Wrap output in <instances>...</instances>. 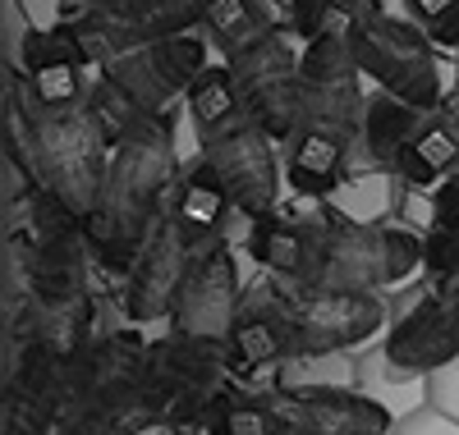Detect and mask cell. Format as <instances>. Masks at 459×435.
<instances>
[{"instance_id":"cell-33","label":"cell","mask_w":459,"mask_h":435,"mask_svg":"<svg viewBox=\"0 0 459 435\" xmlns=\"http://www.w3.org/2000/svg\"><path fill=\"white\" fill-rule=\"evenodd\" d=\"M404 5H409V14H413L418 23H432L437 14H446V10L455 5V0H404Z\"/></svg>"},{"instance_id":"cell-9","label":"cell","mask_w":459,"mask_h":435,"mask_svg":"<svg viewBox=\"0 0 459 435\" xmlns=\"http://www.w3.org/2000/svg\"><path fill=\"white\" fill-rule=\"evenodd\" d=\"M207 69V42L194 32H179V37H166V42H152V47H138L120 60H110L101 73H110L143 110L152 115H166L175 97H188L194 78Z\"/></svg>"},{"instance_id":"cell-29","label":"cell","mask_w":459,"mask_h":435,"mask_svg":"<svg viewBox=\"0 0 459 435\" xmlns=\"http://www.w3.org/2000/svg\"><path fill=\"white\" fill-rule=\"evenodd\" d=\"M335 10V0H290V32L299 42H313L326 32V19Z\"/></svg>"},{"instance_id":"cell-12","label":"cell","mask_w":459,"mask_h":435,"mask_svg":"<svg viewBox=\"0 0 459 435\" xmlns=\"http://www.w3.org/2000/svg\"><path fill=\"white\" fill-rule=\"evenodd\" d=\"M272 404L290 422V435H391L395 431L391 408L335 385H285L272 389Z\"/></svg>"},{"instance_id":"cell-21","label":"cell","mask_w":459,"mask_h":435,"mask_svg":"<svg viewBox=\"0 0 459 435\" xmlns=\"http://www.w3.org/2000/svg\"><path fill=\"white\" fill-rule=\"evenodd\" d=\"M395 170L413 188H432L437 179H446V175L459 170V133L450 129L446 115H441V120H432V124H423L400 147Z\"/></svg>"},{"instance_id":"cell-19","label":"cell","mask_w":459,"mask_h":435,"mask_svg":"<svg viewBox=\"0 0 459 435\" xmlns=\"http://www.w3.org/2000/svg\"><path fill=\"white\" fill-rule=\"evenodd\" d=\"M363 78H344V83H303L299 97V120L303 129H331L340 138H359L363 133Z\"/></svg>"},{"instance_id":"cell-4","label":"cell","mask_w":459,"mask_h":435,"mask_svg":"<svg viewBox=\"0 0 459 435\" xmlns=\"http://www.w3.org/2000/svg\"><path fill=\"white\" fill-rule=\"evenodd\" d=\"M354 55L363 78H372L377 88H386L418 110H437L446 106V83H441V64H437V42L428 37L423 23L391 19L381 10H363L354 32Z\"/></svg>"},{"instance_id":"cell-15","label":"cell","mask_w":459,"mask_h":435,"mask_svg":"<svg viewBox=\"0 0 459 435\" xmlns=\"http://www.w3.org/2000/svg\"><path fill=\"white\" fill-rule=\"evenodd\" d=\"M170 211H175V220L184 229V239L194 248H207V243H216V234H221L225 216L235 211V202H230V188L216 175V166L198 156V161L179 175Z\"/></svg>"},{"instance_id":"cell-24","label":"cell","mask_w":459,"mask_h":435,"mask_svg":"<svg viewBox=\"0 0 459 435\" xmlns=\"http://www.w3.org/2000/svg\"><path fill=\"white\" fill-rule=\"evenodd\" d=\"M97 78H101V69H92V64H42V69H23L28 97L37 106H51V110L83 106Z\"/></svg>"},{"instance_id":"cell-26","label":"cell","mask_w":459,"mask_h":435,"mask_svg":"<svg viewBox=\"0 0 459 435\" xmlns=\"http://www.w3.org/2000/svg\"><path fill=\"white\" fill-rule=\"evenodd\" d=\"M299 73H303V83H344V78H363L354 42L350 37H335V32H322V37H313V42H303Z\"/></svg>"},{"instance_id":"cell-1","label":"cell","mask_w":459,"mask_h":435,"mask_svg":"<svg viewBox=\"0 0 459 435\" xmlns=\"http://www.w3.org/2000/svg\"><path fill=\"white\" fill-rule=\"evenodd\" d=\"M175 188H179V161H175L170 115H152L143 129H134L110 151L106 192L97 211L83 216L92 261L110 275H129L147 234L170 211Z\"/></svg>"},{"instance_id":"cell-22","label":"cell","mask_w":459,"mask_h":435,"mask_svg":"<svg viewBox=\"0 0 459 435\" xmlns=\"http://www.w3.org/2000/svg\"><path fill=\"white\" fill-rule=\"evenodd\" d=\"M203 431L207 435H290V422L272 404V394H235L221 385Z\"/></svg>"},{"instance_id":"cell-17","label":"cell","mask_w":459,"mask_h":435,"mask_svg":"<svg viewBox=\"0 0 459 435\" xmlns=\"http://www.w3.org/2000/svg\"><path fill=\"white\" fill-rule=\"evenodd\" d=\"M248 252L262 270H272V275H285V280H299L303 285V275H308L313 266V252H317V239L303 225L285 220V216H257L253 220V234H248Z\"/></svg>"},{"instance_id":"cell-28","label":"cell","mask_w":459,"mask_h":435,"mask_svg":"<svg viewBox=\"0 0 459 435\" xmlns=\"http://www.w3.org/2000/svg\"><path fill=\"white\" fill-rule=\"evenodd\" d=\"M423 266L432 270L437 294L459 298V234H455V229L432 225V234L423 239Z\"/></svg>"},{"instance_id":"cell-7","label":"cell","mask_w":459,"mask_h":435,"mask_svg":"<svg viewBox=\"0 0 459 435\" xmlns=\"http://www.w3.org/2000/svg\"><path fill=\"white\" fill-rule=\"evenodd\" d=\"M386 326L377 294L350 289H303L294 298V358H331L368 344Z\"/></svg>"},{"instance_id":"cell-36","label":"cell","mask_w":459,"mask_h":435,"mask_svg":"<svg viewBox=\"0 0 459 435\" xmlns=\"http://www.w3.org/2000/svg\"><path fill=\"white\" fill-rule=\"evenodd\" d=\"M161 435H194V431H175V426H166V431H161Z\"/></svg>"},{"instance_id":"cell-30","label":"cell","mask_w":459,"mask_h":435,"mask_svg":"<svg viewBox=\"0 0 459 435\" xmlns=\"http://www.w3.org/2000/svg\"><path fill=\"white\" fill-rule=\"evenodd\" d=\"M391 435H459V426H455L450 413H441V408H423V413L404 417Z\"/></svg>"},{"instance_id":"cell-6","label":"cell","mask_w":459,"mask_h":435,"mask_svg":"<svg viewBox=\"0 0 459 435\" xmlns=\"http://www.w3.org/2000/svg\"><path fill=\"white\" fill-rule=\"evenodd\" d=\"M198 23H203V0H92L74 19L79 42L97 69H106L110 60H120L138 47L194 32Z\"/></svg>"},{"instance_id":"cell-16","label":"cell","mask_w":459,"mask_h":435,"mask_svg":"<svg viewBox=\"0 0 459 435\" xmlns=\"http://www.w3.org/2000/svg\"><path fill=\"white\" fill-rule=\"evenodd\" d=\"M344 151L350 138L331 129H299L285 142V183L299 197H331L344 179Z\"/></svg>"},{"instance_id":"cell-23","label":"cell","mask_w":459,"mask_h":435,"mask_svg":"<svg viewBox=\"0 0 459 435\" xmlns=\"http://www.w3.org/2000/svg\"><path fill=\"white\" fill-rule=\"evenodd\" d=\"M83 110L92 115V124L101 129V138L110 142V151L120 147L134 129H143L147 120H152V110H143L120 83H115L110 73H101L97 83H92V92H88V101H83Z\"/></svg>"},{"instance_id":"cell-18","label":"cell","mask_w":459,"mask_h":435,"mask_svg":"<svg viewBox=\"0 0 459 435\" xmlns=\"http://www.w3.org/2000/svg\"><path fill=\"white\" fill-rule=\"evenodd\" d=\"M418 129H423V110H418L413 101H404V97H395V92H386V88H377L368 97V110H363L359 142H363V151L372 156L377 166H395L400 147Z\"/></svg>"},{"instance_id":"cell-20","label":"cell","mask_w":459,"mask_h":435,"mask_svg":"<svg viewBox=\"0 0 459 435\" xmlns=\"http://www.w3.org/2000/svg\"><path fill=\"white\" fill-rule=\"evenodd\" d=\"M188 120H194L198 142H207L244 120V97H239V83H235V69L230 64H207L194 78V88H188Z\"/></svg>"},{"instance_id":"cell-8","label":"cell","mask_w":459,"mask_h":435,"mask_svg":"<svg viewBox=\"0 0 459 435\" xmlns=\"http://www.w3.org/2000/svg\"><path fill=\"white\" fill-rule=\"evenodd\" d=\"M203 161H212L216 175L225 179L235 211H244L248 220L276 211V197H281L276 138L266 133L262 124H253L248 115L239 124H230L225 133L203 142Z\"/></svg>"},{"instance_id":"cell-27","label":"cell","mask_w":459,"mask_h":435,"mask_svg":"<svg viewBox=\"0 0 459 435\" xmlns=\"http://www.w3.org/2000/svg\"><path fill=\"white\" fill-rule=\"evenodd\" d=\"M19 64L42 69V64H92V60L79 42V28L69 19V23H51V28H28L23 42H19Z\"/></svg>"},{"instance_id":"cell-13","label":"cell","mask_w":459,"mask_h":435,"mask_svg":"<svg viewBox=\"0 0 459 435\" xmlns=\"http://www.w3.org/2000/svg\"><path fill=\"white\" fill-rule=\"evenodd\" d=\"M386 362L404 376L446 371L459 362V298L418 294L386 335Z\"/></svg>"},{"instance_id":"cell-11","label":"cell","mask_w":459,"mask_h":435,"mask_svg":"<svg viewBox=\"0 0 459 435\" xmlns=\"http://www.w3.org/2000/svg\"><path fill=\"white\" fill-rule=\"evenodd\" d=\"M194 243L184 239V229L175 220V211H166L157 220V229L147 234V243L129 270V289H125V316L134 326L161 321L175 311V298L184 289V275L194 266Z\"/></svg>"},{"instance_id":"cell-10","label":"cell","mask_w":459,"mask_h":435,"mask_svg":"<svg viewBox=\"0 0 459 435\" xmlns=\"http://www.w3.org/2000/svg\"><path fill=\"white\" fill-rule=\"evenodd\" d=\"M239 270L225 243H207L194 252V266L184 275V289L170 311V335L188 339H230L239 321Z\"/></svg>"},{"instance_id":"cell-25","label":"cell","mask_w":459,"mask_h":435,"mask_svg":"<svg viewBox=\"0 0 459 435\" xmlns=\"http://www.w3.org/2000/svg\"><path fill=\"white\" fill-rule=\"evenodd\" d=\"M203 23L225 47V55L257 42V37L272 28V19L257 10V0H203Z\"/></svg>"},{"instance_id":"cell-35","label":"cell","mask_w":459,"mask_h":435,"mask_svg":"<svg viewBox=\"0 0 459 435\" xmlns=\"http://www.w3.org/2000/svg\"><path fill=\"white\" fill-rule=\"evenodd\" d=\"M60 435H106V431H97V426H88V422H65Z\"/></svg>"},{"instance_id":"cell-14","label":"cell","mask_w":459,"mask_h":435,"mask_svg":"<svg viewBox=\"0 0 459 435\" xmlns=\"http://www.w3.org/2000/svg\"><path fill=\"white\" fill-rule=\"evenodd\" d=\"M225 344L235 376H253L257 367L294 358V303H285V294L272 285H253Z\"/></svg>"},{"instance_id":"cell-32","label":"cell","mask_w":459,"mask_h":435,"mask_svg":"<svg viewBox=\"0 0 459 435\" xmlns=\"http://www.w3.org/2000/svg\"><path fill=\"white\" fill-rule=\"evenodd\" d=\"M428 28V37L441 47V51H459V0L446 10V14H437L432 23H423Z\"/></svg>"},{"instance_id":"cell-34","label":"cell","mask_w":459,"mask_h":435,"mask_svg":"<svg viewBox=\"0 0 459 435\" xmlns=\"http://www.w3.org/2000/svg\"><path fill=\"white\" fill-rule=\"evenodd\" d=\"M441 115H446V120H450V129L459 133V92H455V97H446V106H441Z\"/></svg>"},{"instance_id":"cell-5","label":"cell","mask_w":459,"mask_h":435,"mask_svg":"<svg viewBox=\"0 0 459 435\" xmlns=\"http://www.w3.org/2000/svg\"><path fill=\"white\" fill-rule=\"evenodd\" d=\"M235 69V83L244 97V115L262 124L276 142H290L303 120H299V97H303V73H299V51L285 42L281 28H266L257 42L230 51L225 60Z\"/></svg>"},{"instance_id":"cell-31","label":"cell","mask_w":459,"mask_h":435,"mask_svg":"<svg viewBox=\"0 0 459 435\" xmlns=\"http://www.w3.org/2000/svg\"><path fill=\"white\" fill-rule=\"evenodd\" d=\"M432 225H441V229H455V234H459V179H446V183L437 188Z\"/></svg>"},{"instance_id":"cell-2","label":"cell","mask_w":459,"mask_h":435,"mask_svg":"<svg viewBox=\"0 0 459 435\" xmlns=\"http://www.w3.org/2000/svg\"><path fill=\"white\" fill-rule=\"evenodd\" d=\"M5 142H19L28 151V161L42 179L47 192H56L74 216H92L106 175H110V142L92 124V115L83 106L51 110L37 106L23 92H14V78L5 83Z\"/></svg>"},{"instance_id":"cell-3","label":"cell","mask_w":459,"mask_h":435,"mask_svg":"<svg viewBox=\"0 0 459 435\" xmlns=\"http://www.w3.org/2000/svg\"><path fill=\"white\" fill-rule=\"evenodd\" d=\"M423 266V239L409 229L331 220L317 234L313 266L303 275V289H350V294H381L400 285L404 275Z\"/></svg>"}]
</instances>
